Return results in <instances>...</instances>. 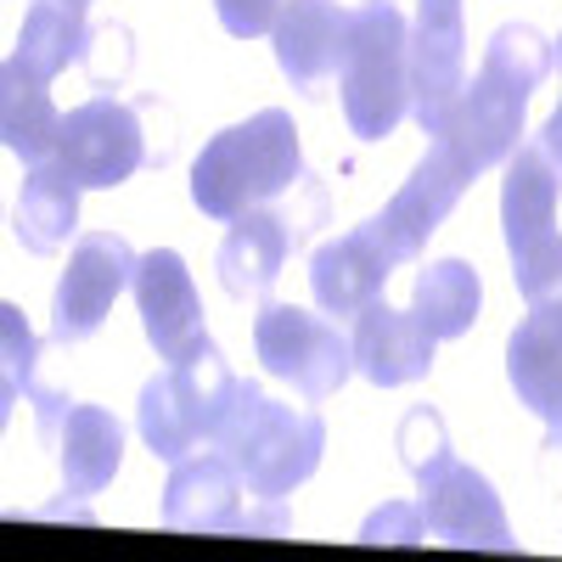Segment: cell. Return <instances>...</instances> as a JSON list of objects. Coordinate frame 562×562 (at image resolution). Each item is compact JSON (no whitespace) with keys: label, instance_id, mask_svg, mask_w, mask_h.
Listing matches in <instances>:
<instances>
[{"label":"cell","instance_id":"7402d4cb","mask_svg":"<svg viewBox=\"0 0 562 562\" xmlns=\"http://www.w3.org/2000/svg\"><path fill=\"white\" fill-rule=\"evenodd\" d=\"M79 192L85 186L57 164V158H45V164H29V180H23V198H18V237L34 248V254H57L68 237H74V225H79Z\"/></svg>","mask_w":562,"mask_h":562},{"label":"cell","instance_id":"ac0fdd59","mask_svg":"<svg viewBox=\"0 0 562 562\" xmlns=\"http://www.w3.org/2000/svg\"><path fill=\"white\" fill-rule=\"evenodd\" d=\"M304 243V225L276 214L270 203L265 209H248L231 220L225 243H220V288L231 299H259L276 288L281 265H288V254Z\"/></svg>","mask_w":562,"mask_h":562},{"label":"cell","instance_id":"83f0119b","mask_svg":"<svg viewBox=\"0 0 562 562\" xmlns=\"http://www.w3.org/2000/svg\"><path fill=\"white\" fill-rule=\"evenodd\" d=\"M540 147H546V158H551L557 175H562V102H557V113H551L546 130H540Z\"/></svg>","mask_w":562,"mask_h":562},{"label":"cell","instance_id":"30bf717a","mask_svg":"<svg viewBox=\"0 0 562 562\" xmlns=\"http://www.w3.org/2000/svg\"><path fill=\"white\" fill-rule=\"evenodd\" d=\"M57 164L79 180V186H124L140 164H147V140H140V119L135 108L97 97L63 119L57 135Z\"/></svg>","mask_w":562,"mask_h":562},{"label":"cell","instance_id":"f1b7e54d","mask_svg":"<svg viewBox=\"0 0 562 562\" xmlns=\"http://www.w3.org/2000/svg\"><path fill=\"white\" fill-rule=\"evenodd\" d=\"M546 450H562V428H551V445Z\"/></svg>","mask_w":562,"mask_h":562},{"label":"cell","instance_id":"8fae6325","mask_svg":"<svg viewBox=\"0 0 562 562\" xmlns=\"http://www.w3.org/2000/svg\"><path fill=\"white\" fill-rule=\"evenodd\" d=\"M467 180H473V175H467L450 153H439V147H428V153L416 158L411 180L383 203V214L366 220L371 231H378V243L389 248L394 265H411L422 248H428V237L450 220V209L461 203Z\"/></svg>","mask_w":562,"mask_h":562},{"label":"cell","instance_id":"ffe728a7","mask_svg":"<svg viewBox=\"0 0 562 562\" xmlns=\"http://www.w3.org/2000/svg\"><path fill=\"white\" fill-rule=\"evenodd\" d=\"M97 34L85 29V12L63 7V0H34L12 52H7V68L0 74H18V79H34V85H52L68 63L90 57Z\"/></svg>","mask_w":562,"mask_h":562},{"label":"cell","instance_id":"4316f807","mask_svg":"<svg viewBox=\"0 0 562 562\" xmlns=\"http://www.w3.org/2000/svg\"><path fill=\"white\" fill-rule=\"evenodd\" d=\"M281 7H288V0H214V12H220L225 34H237V40L270 34L276 18H281Z\"/></svg>","mask_w":562,"mask_h":562},{"label":"cell","instance_id":"d4e9b609","mask_svg":"<svg viewBox=\"0 0 562 562\" xmlns=\"http://www.w3.org/2000/svg\"><path fill=\"white\" fill-rule=\"evenodd\" d=\"M0 326H7V416H12V405L29 394V378H34V333H29V321H23V310L18 304H0Z\"/></svg>","mask_w":562,"mask_h":562},{"label":"cell","instance_id":"277c9868","mask_svg":"<svg viewBox=\"0 0 562 562\" xmlns=\"http://www.w3.org/2000/svg\"><path fill=\"white\" fill-rule=\"evenodd\" d=\"M344 119L360 140H383L411 113V23L394 0H360L344 45Z\"/></svg>","mask_w":562,"mask_h":562},{"label":"cell","instance_id":"6da1fadb","mask_svg":"<svg viewBox=\"0 0 562 562\" xmlns=\"http://www.w3.org/2000/svg\"><path fill=\"white\" fill-rule=\"evenodd\" d=\"M551 40L529 23H506L484 45L479 79L456 97V108L439 119L434 147L450 153L467 175H484L512 158V147L524 140V108L551 74Z\"/></svg>","mask_w":562,"mask_h":562},{"label":"cell","instance_id":"484cf974","mask_svg":"<svg viewBox=\"0 0 562 562\" xmlns=\"http://www.w3.org/2000/svg\"><path fill=\"white\" fill-rule=\"evenodd\" d=\"M360 540H366V546H428V529H422V512H416V506L389 501V506H378V512L366 518Z\"/></svg>","mask_w":562,"mask_h":562},{"label":"cell","instance_id":"ba28073f","mask_svg":"<svg viewBox=\"0 0 562 562\" xmlns=\"http://www.w3.org/2000/svg\"><path fill=\"white\" fill-rule=\"evenodd\" d=\"M416 490H422L416 512H422L428 540L467 546V551H518V540H512V529H506L501 495L456 450H439L434 461H422L416 467Z\"/></svg>","mask_w":562,"mask_h":562},{"label":"cell","instance_id":"8992f818","mask_svg":"<svg viewBox=\"0 0 562 562\" xmlns=\"http://www.w3.org/2000/svg\"><path fill=\"white\" fill-rule=\"evenodd\" d=\"M557 192L562 175L546 158L540 140H518L506 158L501 180V225H506V254L512 276H518L524 299H546L562 281V237H557Z\"/></svg>","mask_w":562,"mask_h":562},{"label":"cell","instance_id":"4fadbf2b","mask_svg":"<svg viewBox=\"0 0 562 562\" xmlns=\"http://www.w3.org/2000/svg\"><path fill=\"white\" fill-rule=\"evenodd\" d=\"M164 524L198 535H248L254 512L243 506V473L231 456H186L175 461L164 490Z\"/></svg>","mask_w":562,"mask_h":562},{"label":"cell","instance_id":"7c38bea8","mask_svg":"<svg viewBox=\"0 0 562 562\" xmlns=\"http://www.w3.org/2000/svg\"><path fill=\"white\" fill-rule=\"evenodd\" d=\"M461 90H467L461 7H422V0H416V29H411V119L434 135L439 119L456 108Z\"/></svg>","mask_w":562,"mask_h":562},{"label":"cell","instance_id":"5bb4252c","mask_svg":"<svg viewBox=\"0 0 562 562\" xmlns=\"http://www.w3.org/2000/svg\"><path fill=\"white\" fill-rule=\"evenodd\" d=\"M276 40V63L293 79L304 97H326V85L344 68V45H349V12L338 0H288L270 29Z\"/></svg>","mask_w":562,"mask_h":562},{"label":"cell","instance_id":"1f68e13d","mask_svg":"<svg viewBox=\"0 0 562 562\" xmlns=\"http://www.w3.org/2000/svg\"><path fill=\"white\" fill-rule=\"evenodd\" d=\"M557 68H562V40H557Z\"/></svg>","mask_w":562,"mask_h":562},{"label":"cell","instance_id":"4dcf8cb0","mask_svg":"<svg viewBox=\"0 0 562 562\" xmlns=\"http://www.w3.org/2000/svg\"><path fill=\"white\" fill-rule=\"evenodd\" d=\"M63 7H74V12H85V7H90V0H63Z\"/></svg>","mask_w":562,"mask_h":562},{"label":"cell","instance_id":"9a60e30c","mask_svg":"<svg viewBox=\"0 0 562 562\" xmlns=\"http://www.w3.org/2000/svg\"><path fill=\"white\" fill-rule=\"evenodd\" d=\"M506 378L546 428H562V281L518 321L506 344Z\"/></svg>","mask_w":562,"mask_h":562},{"label":"cell","instance_id":"44dd1931","mask_svg":"<svg viewBox=\"0 0 562 562\" xmlns=\"http://www.w3.org/2000/svg\"><path fill=\"white\" fill-rule=\"evenodd\" d=\"M57 456H63V490L74 501L97 495L113 484L119 461H124V428L119 416L102 405H68L57 422Z\"/></svg>","mask_w":562,"mask_h":562},{"label":"cell","instance_id":"cb8c5ba5","mask_svg":"<svg viewBox=\"0 0 562 562\" xmlns=\"http://www.w3.org/2000/svg\"><path fill=\"white\" fill-rule=\"evenodd\" d=\"M0 135H7V153L23 164L57 158L63 113L52 108V90L18 74H0Z\"/></svg>","mask_w":562,"mask_h":562},{"label":"cell","instance_id":"5b68a950","mask_svg":"<svg viewBox=\"0 0 562 562\" xmlns=\"http://www.w3.org/2000/svg\"><path fill=\"white\" fill-rule=\"evenodd\" d=\"M237 400V378H231L225 355L214 349V338H192L158 378L140 389L135 422H140V439L158 461H186L203 439L220 434V422Z\"/></svg>","mask_w":562,"mask_h":562},{"label":"cell","instance_id":"2e32d148","mask_svg":"<svg viewBox=\"0 0 562 562\" xmlns=\"http://www.w3.org/2000/svg\"><path fill=\"white\" fill-rule=\"evenodd\" d=\"M394 270H400V265H394L389 248L378 243V231L360 225V231H349V237L315 248V259H310V288H315V304H321L326 315L355 321L366 304L383 299V288H389Z\"/></svg>","mask_w":562,"mask_h":562},{"label":"cell","instance_id":"52a82bcc","mask_svg":"<svg viewBox=\"0 0 562 562\" xmlns=\"http://www.w3.org/2000/svg\"><path fill=\"white\" fill-rule=\"evenodd\" d=\"M254 349L270 378L293 383L304 400H333L355 371V338H344L333 321H321L293 304H265L254 321Z\"/></svg>","mask_w":562,"mask_h":562},{"label":"cell","instance_id":"3957f363","mask_svg":"<svg viewBox=\"0 0 562 562\" xmlns=\"http://www.w3.org/2000/svg\"><path fill=\"white\" fill-rule=\"evenodd\" d=\"M214 450L237 461L243 484L259 501H281L321 467L326 422L315 411L270 400L259 383H237V400H231V411L220 422Z\"/></svg>","mask_w":562,"mask_h":562},{"label":"cell","instance_id":"d6986e66","mask_svg":"<svg viewBox=\"0 0 562 562\" xmlns=\"http://www.w3.org/2000/svg\"><path fill=\"white\" fill-rule=\"evenodd\" d=\"M135 304H140V326L164 360H175L192 338H203V304L192 288V270L175 248H153L135 265Z\"/></svg>","mask_w":562,"mask_h":562},{"label":"cell","instance_id":"9c48e42d","mask_svg":"<svg viewBox=\"0 0 562 562\" xmlns=\"http://www.w3.org/2000/svg\"><path fill=\"white\" fill-rule=\"evenodd\" d=\"M135 254L113 231H85L68 254V270L57 281L52 299V338L57 344H85L90 333H102L108 310L119 304L124 288H135Z\"/></svg>","mask_w":562,"mask_h":562},{"label":"cell","instance_id":"7a4b0ae2","mask_svg":"<svg viewBox=\"0 0 562 562\" xmlns=\"http://www.w3.org/2000/svg\"><path fill=\"white\" fill-rule=\"evenodd\" d=\"M299 186H304V153L293 119L281 108H265L220 130L192 164V203L225 225L248 209L276 203L281 192H299Z\"/></svg>","mask_w":562,"mask_h":562},{"label":"cell","instance_id":"f546056e","mask_svg":"<svg viewBox=\"0 0 562 562\" xmlns=\"http://www.w3.org/2000/svg\"><path fill=\"white\" fill-rule=\"evenodd\" d=\"M422 7H461V0H422Z\"/></svg>","mask_w":562,"mask_h":562},{"label":"cell","instance_id":"e0dca14e","mask_svg":"<svg viewBox=\"0 0 562 562\" xmlns=\"http://www.w3.org/2000/svg\"><path fill=\"white\" fill-rule=\"evenodd\" d=\"M434 333L416 321V310H389L383 299L355 315V371L378 389H400L428 378L434 366Z\"/></svg>","mask_w":562,"mask_h":562},{"label":"cell","instance_id":"603a6c76","mask_svg":"<svg viewBox=\"0 0 562 562\" xmlns=\"http://www.w3.org/2000/svg\"><path fill=\"white\" fill-rule=\"evenodd\" d=\"M479 304H484V281L467 259H439L416 276V321L428 326L434 338H461L467 326L479 321Z\"/></svg>","mask_w":562,"mask_h":562}]
</instances>
